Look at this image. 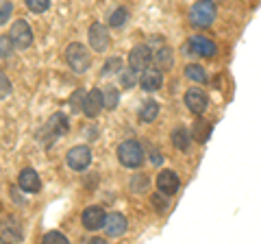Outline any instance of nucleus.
<instances>
[{
	"label": "nucleus",
	"mask_w": 261,
	"mask_h": 244,
	"mask_svg": "<svg viewBox=\"0 0 261 244\" xmlns=\"http://www.w3.org/2000/svg\"><path fill=\"white\" fill-rule=\"evenodd\" d=\"M150 203H152V207H154V211H157V214H166L168 207H170L168 194H163V192L152 194V197H150Z\"/></svg>",
	"instance_id": "24"
},
{
	"label": "nucleus",
	"mask_w": 261,
	"mask_h": 244,
	"mask_svg": "<svg viewBox=\"0 0 261 244\" xmlns=\"http://www.w3.org/2000/svg\"><path fill=\"white\" fill-rule=\"evenodd\" d=\"M118 159L124 168H140L144 164V149L137 140H126L118 146Z\"/></svg>",
	"instance_id": "3"
},
{
	"label": "nucleus",
	"mask_w": 261,
	"mask_h": 244,
	"mask_svg": "<svg viewBox=\"0 0 261 244\" xmlns=\"http://www.w3.org/2000/svg\"><path fill=\"white\" fill-rule=\"evenodd\" d=\"M126 9L124 7H118V9H113L111 15H109V27L111 29H120V27H124V22H126Z\"/></svg>",
	"instance_id": "25"
},
{
	"label": "nucleus",
	"mask_w": 261,
	"mask_h": 244,
	"mask_svg": "<svg viewBox=\"0 0 261 244\" xmlns=\"http://www.w3.org/2000/svg\"><path fill=\"white\" fill-rule=\"evenodd\" d=\"M18 185H20V190L35 194V192H39V188H42V181H39V175L33 168H24L20 173Z\"/></svg>",
	"instance_id": "15"
},
{
	"label": "nucleus",
	"mask_w": 261,
	"mask_h": 244,
	"mask_svg": "<svg viewBox=\"0 0 261 244\" xmlns=\"http://www.w3.org/2000/svg\"><path fill=\"white\" fill-rule=\"evenodd\" d=\"M13 53V42L9 35H3L0 37V59H9Z\"/></svg>",
	"instance_id": "28"
},
{
	"label": "nucleus",
	"mask_w": 261,
	"mask_h": 244,
	"mask_svg": "<svg viewBox=\"0 0 261 244\" xmlns=\"http://www.w3.org/2000/svg\"><path fill=\"white\" fill-rule=\"evenodd\" d=\"M9 37H11V42L13 46H18V48H29L33 44V29H31V24L27 20H18V22H13V27L9 31Z\"/></svg>",
	"instance_id": "6"
},
{
	"label": "nucleus",
	"mask_w": 261,
	"mask_h": 244,
	"mask_svg": "<svg viewBox=\"0 0 261 244\" xmlns=\"http://www.w3.org/2000/svg\"><path fill=\"white\" fill-rule=\"evenodd\" d=\"M154 59H157V63L161 68H172L174 66V55H172V48H168V46H161L157 55H154Z\"/></svg>",
	"instance_id": "22"
},
{
	"label": "nucleus",
	"mask_w": 261,
	"mask_h": 244,
	"mask_svg": "<svg viewBox=\"0 0 261 244\" xmlns=\"http://www.w3.org/2000/svg\"><path fill=\"white\" fill-rule=\"evenodd\" d=\"M81 221H83V227L87 231H98V229H102L105 227L107 214H105V209L100 205H89V207H85Z\"/></svg>",
	"instance_id": "7"
},
{
	"label": "nucleus",
	"mask_w": 261,
	"mask_h": 244,
	"mask_svg": "<svg viewBox=\"0 0 261 244\" xmlns=\"http://www.w3.org/2000/svg\"><path fill=\"white\" fill-rule=\"evenodd\" d=\"M122 70V59L120 57H111V59H107V63H105V68H102V75L107 77V75H116V72H120Z\"/></svg>",
	"instance_id": "29"
},
{
	"label": "nucleus",
	"mask_w": 261,
	"mask_h": 244,
	"mask_svg": "<svg viewBox=\"0 0 261 244\" xmlns=\"http://www.w3.org/2000/svg\"><path fill=\"white\" fill-rule=\"evenodd\" d=\"M13 11V5L11 3H0V24H5L9 20V15Z\"/></svg>",
	"instance_id": "33"
},
{
	"label": "nucleus",
	"mask_w": 261,
	"mask_h": 244,
	"mask_svg": "<svg viewBox=\"0 0 261 244\" xmlns=\"http://www.w3.org/2000/svg\"><path fill=\"white\" fill-rule=\"evenodd\" d=\"M140 85L144 92H157V89H161L163 85V72L157 70V68H144L142 70V77H140Z\"/></svg>",
	"instance_id": "14"
},
{
	"label": "nucleus",
	"mask_w": 261,
	"mask_h": 244,
	"mask_svg": "<svg viewBox=\"0 0 261 244\" xmlns=\"http://www.w3.org/2000/svg\"><path fill=\"white\" fill-rule=\"evenodd\" d=\"M185 77L194 81V83H205L207 81V72L202 66H198V63H190V66L185 68Z\"/></svg>",
	"instance_id": "20"
},
{
	"label": "nucleus",
	"mask_w": 261,
	"mask_h": 244,
	"mask_svg": "<svg viewBox=\"0 0 261 244\" xmlns=\"http://www.w3.org/2000/svg\"><path fill=\"white\" fill-rule=\"evenodd\" d=\"M152 61V48L150 46H135L133 51L128 53V68L135 72H142L144 68H148Z\"/></svg>",
	"instance_id": "8"
},
{
	"label": "nucleus",
	"mask_w": 261,
	"mask_h": 244,
	"mask_svg": "<svg viewBox=\"0 0 261 244\" xmlns=\"http://www.w3.org/2000/svg\"><path fill=\"white\" fill-rule=\"evenodd\" d=\"M216 20V5L214 0H198L190 9V24L194 29H207Z\"/></svg>",
	"instance_id": "1"
},
{
	"label": "nucleus",
	"mask_w": 261,
	"mask_h": 244,
	"mask_svg": "<svg viewBox=\"0 0 261 244\" xmlns=\"http://www.w3.org/2000/svg\"><path fill=\"white\" fill-rule=\"evenodd\" d=\"M170 140H172V146L178 153H185L192 146V133L187 131L185 127H176L172 131V137H170Z\"/></svg>",
	"instance_id": "17"
},
{
	"label": "nucleus",
	"mask_w": 261,
	"mask_h": 244,
	"mask_svg": "<svg viewBox=\"0 0 261 244\" xmlns=\"http://www.w3.org/2000/svg\"><path fill=\"white\" fill-rule=\"evenodd\" d=\"M44 242L46 244H68V238L61 231H48L44 235Z\"/></svg>",
	"instance_id": "30"
},
{
	"label": "nucleus",
	"mask_w": 261,
	"mask_h": 244,
	"mask_svg": "<svg viewBox=\"0 0 261 244\" xmlns=\"http://www.w3.org/2000/svg\"><path fill=\"white\" fill-rule=\"evenodd\" d=\"M0 242H3V238H0Z\"/></svg>",
	"instance_id": "34"
},
{
	"label": "nucleus",
	"mask_w": 261,
	"mask_h": 244,
	"mask_svg": "<svg viewBox=\"0 0 261 244\" xmlns=\"http://www.w3.org/2000/svg\"><path fill=\"white\" fill-rule=\"evenodd\" d=\"M83 96H85L83 89H79V92L72 94V99H70V107H72V111H79V107L83 105Z\"/></svg>",
	"instance_id": "32"
},
{
	"label": "nucleus",
	"mask_w": 261,
	"mask_h": 244,
	"mask_svg": "<svg viewBox=\"0 0 261 244\" xmlns=\"http://www.w3.org/2000/svg\"><path fill=\"white\" fill-rule=\"evenodd\" d=\"M105 231H107L109 238H120V235H124L126 229H128V223H126V216L120 214V211H113V214L107 216V221H105Z\"/></svg>",
	"instance_id": "13"
},
{
	"label": "nucleus",
	"mask_w": 261,
	"mask_h": 244,
	"mask_svg": "<svg viewBox=\"0 0 261 244\" xmlns=\"http://www.w3.org/2000/svg\"><path fill=\"white\" fill-rule=\"evenodd\" d=\"M130 190H133L135 194H142V192H146L150 188V179L146 177V175H142V173H135L133 177H130Z\"/></svg>",
	"instance_id": "21"
},
{
	"label": "nucleus",
	"mask_w": 261,
	"mask_h": 244,
	"mask_svg": "<svg viewBox=\"0 0 261 244\" xmlns=\"http://www.w3.org/2000/svg\"><path fill=\"white\" fill-rule=\"evenodd\" d=\"M65 161H68V166L72 170H85L89 164H92V151H89V146H74V149L68 151V155H65Z\"/></svg>",
	"instance_id": "5"
},
{
	"label": "nucleus",
	"mask_w": 261,
	"mask_h": 244,
	"mask_svg": "<svg viewBox=\"0 0 261 244\" xmlns=\"http://www.w3.org/2000/svg\"><path fill=\"white\" fill-rule=\"evenodd\" d=\"M135 83H137V72H135V70H130V68L120 70V85H122V87L130 89Z\"/></svg>",
	"instance_id": "26"
},
{
	"label": "nucleus",
	"mask_w": 261,
	"mask_h": 244,
	"mask_svg": "<svg viewBox=\"0 0 261 244\" xmlns=\"http://www.w3.org/2000/svg\"><path fill=\"white\" fill-rule=\"evenodd\" d=\"M109 42H111V37H109L107 27H102V24H98V22L89 27V46H92V51L105 53L109 48Z\"/></svg>",
	"instance_id": "10"
},
{
	"label": "nucleus",
	"mask_w": 261,
	"mask_h": 244,
	"mask_svg": "<svg viewBox=\"0 0 261 244\" xmlns=\"http://www.w3.org/2000/svg\"><path fill=\"white\" fill-rule=\"evenodd\" d=\"M24 5L29 7L33 13H44L50 7V0H24Z\"/></svg>",
	"instance_id": "27"
},
{
	"label": "nucleus",
	"mask_w": 261,
	"mask_h": 244,
	"mask_svg": "<svg viewBox=\"0 0 261 244\" xmlns=\"http://www.w3.org/2000/svg\"><path fill=\"white\" fill-rule=\"evenodd\" d=\"M68 129H70L68 118H65L63 113H55V116L48 120V125H46V133L53 135V140H55V137H61L63 133H68Z\"/></svg>",
	"instance_id": "16"
},
{
	"label": "nucleus",
	"mask_w": 261,
	"mask_h": 244,
	"mask_svg": "<svg viewBox=\"0 0 261 244\" xmlns=\"http://www.w3.org/2000/svg\"><path fill=\"white\" fill-rule=\"evenodd\" d=\"M65 61H68V66L74 72L83 75V72H87L92 68V53H89L83 44L74 42V44L68 46V51H65Z\"/></svg>",
	"instance_id": "2"
},
{
	"label": "nucleus",
	"mask_w": 261,
	"mask_h": 244,
	"mask_svg": "<svg viewBox=\"0 0 261 244\" xmlns=\"http://www.w3.org/2000/svg\"><path fill=\"white\" fill-rule=\"evenodd\" d=\"M137 116H140L142 122L150 125V122H154V120H157V116H159V103L152 101V99L144 101L142 107H140V111H137Z\"/></svg>",
	"instance_id": "18"
},
{
	"label": "nucleus",
	"mask_w": 261,
	"mask_h": 244,
	"mask_svg": "<svg viewBox=\"0 0 261 244\" xmlns=\"http://www.w3.org/2000/svg\"><path fill=\"white\" fill-rule=\"evenodd\" d=\"M81 109L87 118H96L98 113L105 109V103H102V92L100 89H89V92L83 96V105H81Z\"/></svg>",
	"instance_id": "11"
},
{
	"label": "nucleus",
	"mask_w": 261,
	"mask_h": 244,
	"mask_svg": "<svg viewBox=\"0 0 261 244\" xmlns=\"http://www.w3.org/2000/svg\"><path fill=\"white\" fill-rule=\"evenodd\" d=\"M216 44L211 42V39H207L205 35H194L190 42H187L185 46V53H194V55H198V57H214L216 55Z\"/></svg>",
	"instance_id": "9"
},
{
	"label": "nucleus",
	"mask_w": 261,
	"mask_h": 244,
	"mask_svg": "<svg viewBox=\"0 0 261 244\" xmlns=\"http://www.w3.org/2000/svg\"><path fill=\"white\" fill-rule=\"evenodd\" d=\"M178 188H181V179H178L174 170H161L157 177V190L168 194V197H172V194L178 192Z\"/></svg>",
	"instance_id": "12"
},
{
	"label": "nucleus",
	"mask_w": 261,
	"mask_h": 244,
	"mask_svg": "<svg viewBox=\"0 0 261 244\" xmlns=\"http://www.w3.org/2000/svg\"><path fill=\"white\" fill-rule=\"evenodd\" d=\"M192 137H196L198 142H207L209 137H211V125L207 120H198L194 125V135Z\"/></svg>",
	"instance_id": "23"
},
{
	"label": "nucleus",
	"mask_w": 261,
	"mask_h": 244,
	"mask_svg": "<svg viewBox=\"0 0 261 244\" xmlns=\"http://www.w3.org/2000/svg\"><path fill=\"white\" fill-rule=\"evenodd\" d=\"M9 92H11V81H9V77H7L5 72H0V99L9 96Z\"/></svg>",
	"instance_id": "31"
},
{
	"label": "nucleus",
	"mask_w": 261,
	"mask_h": 244,
	"mask_svg": "<svg viewBox=\"0 0 261 244\" xmlns=\"http://www.w3.org/2000/svg\"><path fill=\"white\" fill-rule=\"evenodd\" d=\"M185 105H187V109H190L192 113L202 116V113L207 111V107H209V96L202 92L200 87H190L185 92Z\"/></svg>",
	"instance_id": "4"
},
{
	"label": "nucleus",
	"mask_w": 261,
	"mask_h": 244,
	"mask_svg": "<svg viewBox=\"0 0 261 244\" xmlns=\"http://www.w3.org/2000/svg\"><path fill=\"white\" fill-rule=\"evenodd\" d=\"M102 103H105V109H116L120 103V89L113 85L102 89Z\"/></svg>",
	"instance_id": "19"
}]
</instances>
